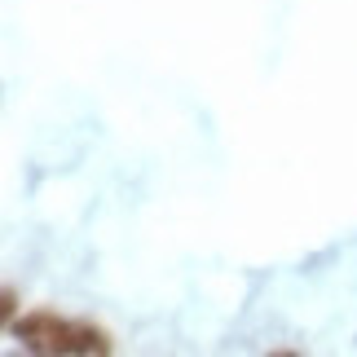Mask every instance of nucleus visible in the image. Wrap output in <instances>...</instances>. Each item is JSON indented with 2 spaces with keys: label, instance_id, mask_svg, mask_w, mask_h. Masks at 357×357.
Segmentation results:
<instances>
[{
  "label": "nucleus",
  "instance_id": "nucleus-1",
  "mask_svg": "<svg viewBox=\"0 0 357 357\" xmlns=\"http://www.w3.org/2000/svg\"><path fill=\"white\" fill-rule=\"evenodd\" d=\"M9 335L18 340L26 353H45V357H71V353H111L115 340L111 331H102L98 322L84 318H62V313L36 309L26 318L9 322Z\"/></svg>",
  "mask_w": 357,
  "mask_h": 357
},
{
  "label": "nucleus",
  "instance_id": "nucleus-2",
  "mask_svg": "<svg viewBox=\"0 0 357 357\" xmlns=\"http://www.w3.org/2000/svg\"><path fill=\"white\" fill-rule=\"evenodd\" d=\"M13 305H18V296H13L9 287H5V305H0V313H5V326L13 322Z\"/></svg>",
  "mask_w": 357,
  "mask_h": 357
}]
</instances>
